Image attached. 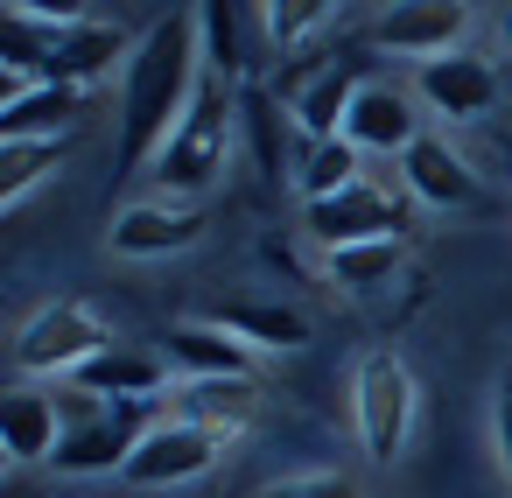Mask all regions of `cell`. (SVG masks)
<instances>
[{"instance_id": "24", "label": "cell", "mask_w": 512, "mask_h": 498, "mask_svg": "<svg viewBox=\"0 0 512 498\" xmlns=\"http://www.w3.org/2000/svg\"><path fill=\"white\" fill-rule=\"evenodd\" d=\"M197 36H204V57H211V78H239L253 57H246V15L225 8V0H211V8H197Z\"/></svg>"}, {"instance_id": "4", "label": "cell", "mask_w": 512, "mask_h": 498, "mask_svg": "<svg viewBox=\"0 0 512 498\" xmlns=\"http://www.w3.org/2000/svg\"><path fill=\"white\" fill-rule=\"evenodd\" d=\"M351 407H358V442L372 463H393L407 449V428H414V372L407 358L393 351H365L358 358V379H351Z\"/></svg>"}, {"instance_id": "27", "label": "cell", "mask_w": 512, "mask_h": 498, "mask_svg": "<svg viewBox=\"0 0 512 498\" xmlns=\"http://www.w3.org/2000/svg\"><path fill=\"white\" fill-rule=\"evenodd\" d=\"M498 456H505V477H512V379L498 393Z\"/></svg>"}, {"instance_id": "15", "label": "cell", "mask_w": 512, "mask_h": 498, "mask_svg": "<svg viewBox=\"0 0 512 498\" xmlns=\"http://www.w3.org/2000/svg\"><path fill=\"white\" fill-rule=\"evenodd\" d=\"M421 99L442 113V120H477V113H491V99H498V71L484 64V57H435V64H421Z\"/></svg>"}, {"instance_id": "11", "label": "cell", "mask_w": 512, "mask_h": 498, "mask_svg": "<svg viewBox=\"0 0 512 498\" xmlns=\"http://www.w3.org/2000/svg\"><path fill=\"white\" fill-rule=\"evenodd\" d=\"M120 57H134L127 50V29L120 22H92V15H78L64 36H57V50H50V64H43V85H99Z\"/></svg>"}, {"instance_id": "26", "label": "cell", "mask_w": 512, "mask_h": 498, "mask_svg": "<svg viewBox=\"0 0 512 498\" xmlns=\"http://www.w3.org/2000/svg\"><path fill=\"white\" fill-rule=\"evenodd\" d=\"M246 498H365V491H358V477H344V470H295V477L253 484Z\"/></svg>"}, {"instance_id": "3", "label": "cell", "mask_w": 512, "mask_h": 498, "mask_svg": "<svg viewBox=\"0 0 512 498\" xmlns=\"http://www.w3.org/2000/svg\"><path fill=\"white\" fill-rule=\"evenodd\" d=\"M64 407V442H57V470L71 477H99V470H127L134 449L148 442V400H92L78 386L57 393Z\"/></svg>"}, {"instance_id": "8", "label": "cell", "mask_w": 512, "mask_h": 498, "mask_svg": "<svg viewBox=\"0 0 512 498\" xmlns=\"http://www.w3.org/2000/svg\"><path fill=\"white\" fill-rule=\"evenodd\" d=\"M218 456H225L218 435H204V428H190V421H155L148 442L134 449V463H127L120 477H127V484H148V491H162V484H197Z\"/></svg>"}, {"instance_id": "5", "label": "cell", "mask_w": 512, "mask_h": 498, "mask_svg": "<svg viewBox=\"0 0 512 498\" xmlns=\"http://www.w3.org/2000/svg\"><path fill=\"white\" fill-rule=\"evenodd\" d=\"M113 344V330L99 323V309L92 302H50V309H36L22 330H15V365L22 372H50V379H71L85 358H99Z\"/></svg>"}, {"instance_id": "10", "label": "cell", "mask_w": 512, "mask_h": 498, "mask_svg": "<svg viewBox=\"0 0 512 498\" xmlns=\"http://www.w3.org/2000/svg\"><path fill=\"white\" fill-rule=\"evenodd\" d=\"M400 183H407V197H421V204H435V211H470V204H477V169H470L442 134H421V141L400 155Z\"/></svg>"}, {"instance_id": "19", "label": "cell", "mask_w": 512, "mask_h": 498, "mask_svg": "<svg viewBox=\"0 0 512 498\" xmlns=\"http://www.w3.org/2000/svg\"><path fill=\"white\" fill-rule=\"evenodd\" d=\"M211 323H225L246 351H302L309 344V316L288 302H225Z\"/></svg>"}, {"instance_id": "18", "label": "cell", "mask_w": 512, "mask_h": 498, "mask_svg": "<svg viewBox=\"0 0 512 498\" xmlns=\"http://www.w3.org/2000/svg\"><path fill=\"white\" fill-rule=\"evenodd\" d=\"M358 71H344V64H330V71H316L302 92H295V127H302V141H344V120H351V99H358Z\"/></svg>"}, {"instance_id": "23", "label": "cell", "mask_w": 512, "mask_h": 498, "mask_svg": "<svg viewBox=\"0 0 512 498\" xmlns=\"http://www.w3.org/2000/svg\"><path fill=\"white\" fill-rule=\"evenodd\" d=\"M337 15H344V8H330V0H274V8L260 15V29L274 36L281 57H302L323 29H337Z\"/></svg>"}, {"instance_id": "16", "label": "cell", "mask_w": 512, "mask_h": 498, "mask_svg": "<svg viewBox=\"0 0 512 498\" xmlns=\"http://www.w3.org/2000/svg\"><path fill=\"white\" fill-rule=\"evenodd\" d=\"M169 365H183L190 379H253V351L225 330V323H169V344H162Z\"/></svg>"}, {"instance_id": "20", "label": "cell", "mask_w": 512, "mask_h": 498, "mask_svg": "<svg viewBox=\"0 0 512 498\" xmlns=\"http://www.w3.org/2000/svg\"><path fill=\"white\" fill-rule=\"evenodd\" d=\"M78 113H85L78 85H36V92H22L8 113H0V141H64V127Z\"/></svg>"}, {"instance_id": "2", "label": "cell", "mask_w": 512, "mask_h": 498, "mask_svg": "<svg viewBox=\"0 0 512 498\" xmlns=\"http://www.w3.org/2000/svg\"><path fill=\"white\" fill-rule=\"evenodd\" d=\"M225 162H232V85L225 78H204L197 85V106L183 113V127L169 134V148H162V162L148 176L162 183V204L169 197L176 204H197L225 176Z\"/></svg>"}, {"instance_id": "14", "label": "cell", "mask_w": 512, "mask_h": 498, "mask_svg": "<svg viewBox=\"0 0 512 498\" xmlns=\"http://www.w3.org/2000/svg\"><path fill=\"white\" fill-rule=\"evenodd\" d=\"M260 414V386L253 379H183L176 400H169V421H190L218 442H232L246 421Z\"/></svg>"}, {"instance_id": "6", "label": "cell", "mask_w": 512, "mask_h": 498, "mask_svg": "<svg viewBox=\"0 0 512 498\" xmlns=\"http://www.w3.org/2000/svg\"><path fill=\"white\" fill-rule=\"evenodd\" d=\"M400 225H407V211H400V197L379 190V183H351V190L309 204V239H316L323 253L372 246V239H400Z\"/></svg>"}, {"instance_id": "1", "label": "cell", "mask_w": 512, "mask_h": 498, "mask_svg": "<svg viewBox=\"0 0 512 498\" xmlns=\"http://www.w3.org/2000/svg\"><path fill=\"white\" fill-rule=\"evenodd\" d=\"M197 64H204V36L197 15H162L134 57H127V92H120V169H155L169 134L183 127V113L197 106Z\"/></svg>"}, {"instance_id": "28", "label": "cell", "mask_w": 512, "mask_h": 498, "mask_svg": "<svg viewBox=\"0 0 512 498\" xmlns=\"http://www.w3.org/2000/svg\"><path fill=\"white\" fill-rule=\"evenodd\" d=\"M505 50H512V8H505Z\"/></svg>"}, {"instance_id": "22", "label": "cell", "mask_w": 512, "mask_h": 498, "mask_svg": "<svg viewBox=\"0 0 512 498\" xmlns=\"http://www.w3.org/2000/svg\"><path fill=\"white\" fill-rule=\"evenodd\" d=\"M351 183H365V176H358V148H351V141H302L295 190H302L309 204H323V197H337V190H351Z\"/></svg>"}, {"instance_id": "7", "label": "cell", "mask_w": 512, "mask_h": 498, "mask_svg": "<svg viewBox=\"0 0 512 498\" xmlns=\"http://www.w3.org/2000/svg\"><path fill=\"white\" fill-rule=\"evenodd\" d=\"M372 50H393V57H456V43L470 36V8L463 0H407V8H386L372 29Z\"/></svg>"}, {"instance_id": "25", "label": "cell", "mask_w": 512, "mask_h": 498, "mask_svg": "<svg viewBox=\"0 0 512 498\" xmlns=\"http://www.w3.org/2000/svg\"><path fill=\"white\" fill-rule=\"evenodd\" d=\"M393 274H400V239H372V246L330 253V281H337L344 295H372V288H386Z\"/></svg>"}, {"instance_id": "21", "label": "cell", "mask_w": 512, "mask_h": 498, "mask_svg": "<svg viewBox=\"0 0 512 498\" xmlns=\"http://www.w3.org/2000/svg\"><path fill=\"white\" fill-rule=\"evenodd\" d=\"M71 141H0V204H22L36 183L64 169Z\"/></svg>"}, {"instance_id": "12", "label": "cell", "mask_w": 512, "mask_h": 498, "mask_svg": "<svg viewBox=\"0 0 512 498\" xmlns=\"http://www.w3.org/2000/svg\"><path fill=\"white\" fill-rule=\"evenodd\" d=\"M106 239H113V253H127V260L183 253V246L204 239V211H197V204H127Z\"/></svg>"}, {"instance_id": "17", "label": "cell", "mask_w": 512, "mask_h": 498, "mask_svg": "<svg viewBox=\"0 0 512 498\" xmlns=\"http://www.w3.org/2000/svg\"><path fill=\"white\" fill-rule=\"evenodd\" d=\"M0 442H8L15 463H57V442H64V407H57V393L15 386L8 400H0Z\"/></svg>"}, {"instance_id": "9", "label": "cell", "mask_w": 512, "mask_h": 498, "mask_svg": "<svg viewBox=\"0 0 512 498\" xmlns=\"http://www.w3.org/2000/svg\"><path fill=\"white\" fill-rule=\"evenodd\" d=\"M344 141L358 148V155H407L414 141H421V113H414V99L400 92V85H358V99H351V120H344Z\"/></svg>"}, {"instance_id": "13", "label": "cell", "mask_w": 512, "mask_h": 498, "mask_svg": "<svg viewBox=\"0 0 512 498\" xmlns=\"http://www.w3.org/2000/svg\"><path fill=\"white\" fill-rule=\"evenodd\" d=\"M71 386L92 393V400H155L169 386V358L162 351H141V344H106L99 358H85L71 372Z\"/></svg>"}]
</instances>
